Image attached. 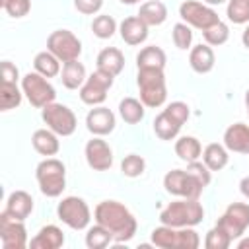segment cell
<instances>
[{
  "label": "cell",
  "mask_w": 249,
  "mask_h": 249,
  "mask_svg": "<svg viewBox=\"0 0 249 249\" xmlns=\"http://www.w3.org/2000/svg\"><path fill=\"white\" fill-rule=\"evenodd\" d=\"M21 97H23V91L18 88V84L2 82V86H0V109L2 111H10V109L19 107Z\"/></svg>",
  "instance_id": "obj_31"
},
{
  "label": "cell",
  "mask_w": 249,
  "mask_h": 249,
  "mask_svg": "<svg viewBox=\"0 0 249 249\" xmlns=\"http://www.w3.org/2000/svg\"><path fill=\"white\" fill-rule=\"evenodd\" d=\"M119 33H121V39L126 45L136 47V45H142L148 39V25L138 16H130V18H124L121 21Z\"/></svg>",
  "instance_id": "obj_18"
},
{
  "label": "cell",
  "mask_w": 249,
  "mask_h": 249,
  "mask_svg": "<svg viewBox=\"0 0 249 249\" xmlns=\"http://www.w3.org/2000/svg\"><path fill=\"white\" fill-rule=\"evenodd\" d=\"M0 6L10 18H23L31 10V0H0Z\"/></svg>",
  "instance_id": "obj_40"
},
{
  "label": "cell",
  "mask_w": 249,
  "mask_h": 249,
  "mask_svg": "<svg viewBox=\"0 0 249 249\" xmlns=\"http://www.w3.org/2000/svg\"><path fill=\"white\" fill-rule=\"evenodd\" d=\"M152 245L161 249H177V228L171 226H158L152 230Z\"/></svg>",
  "instance_id": "obj_32"
},
{
  "label": "cell",
  "mask_w": 249,
  "mask_h": 249,
  "mask_svg": "<svg viewBox=\"0 0 249 249\" xmlns=\"http://www.w3.org/2000/svg\"><path fill=\"white\" fill-rule=\"evenodd\" d=\"M202 37H204V43L210 45V47H220L224 45L228 39H230V27L228 23H224L222 19L216 21L214 25H210L208 29L202 31Z\"/></svg>",
  "instance_id": "obj_35"
},
{
  "label": "cell",
  "mask_w": 249,
  "mask_h": 249,
  "mask_svg": "<svg viewBox=\"0 0 249 249\" xmlns=\"http://www.w3.org/2000/svg\"><path fill=\"white\" fill-rule=\"evenodd\" d=\"M103 0H74V8L84 16H93L101 10Z\"/></svg>",
  "instance_id": "obj_43"
},
{
  "label": "cell",
  "mask_w": 249,
  "mask_h": 249,
  "mask_svg": "<svg viewBox=\"0 0 249 249\" xmlns=\"http://www.w3.org/2000/svg\"><path fill=\"white\" fill-rule=\"evenodd\" d=\"M202 161L204 165L210 169V171H220L228 165V148L224 144H218V142H210L204 150H202Z\"/></svg>",
  "instance_id": "obj_26"
},
{
  "label": "cell",
  "mask_w": 249,
  "mask_h": 249,
  "mask_svg": "<svg viewBox=\"0 0 249 249\" xmlns=\"http://www.w3.org/2000/svg\"><path fill=\"white\" fill-rule=\"evenodd\" d=\"M117 119L115 113L103 105H95L93 109L88 111L86 115V128L93 134V136H107L115 130Z\"/></svg>",
  "instance_id": "obj_16"
},
{
  "label": "cell",
  "mask_w": 249,
  "mask_h": 249,
  "mask_svg": "<svg viewBox=\"0 0 249 249\" xmlns=\"http://www.w3.org/2000/svg\"><path fill=\"white\" fill-rule=\"evenodd\" d=\"M60 80H62V86L66 89H78L84 86V82L88 80L86 76V66L78 60H70V62H64L62 64V70H60Z\"/></svg>",
  "instance_id": "obj_25"
},
{
  "label": "cell",
  "mask_w": 249,
  "mask_h": 249,
  "mask_svg": "<svg viewBox=\"0 0 249 249\" xmlns=\"http://www.w3.org/2000/svg\"><path fill=\"white\" fill-rule=\"evenodd\" d=\"M187 171L206 189L208 185H210V181H212V171L204 165V161H200V160H196V161H189L187 163Z\"/></svg>",
  "instance_id": "obj_42"
},
{
  "label": "cell",
  "mask_w": 249,
  "mask_h": 249,
  "mask_svg": "<svg viewBox=\"0 0 249 249\" xmlns=\"http://www.w3.org/2000/svg\"><path fill=\"white\" fill-rule=\"evenodd\" d=\"M33 68L45 78H54L60 74V60L51 51H41L33 58Z\"/></svg>",
  "instance_id": "obj_28"
},
{
  "label": "cell",
  "mask_w": 249,
  "mask_h": 249,
  "mask_svg": "<svg viewBox=\"0 0 249 249\" xmlns=\"http://www.w3.org/2000/svg\"><path fill=\"white\" fill-rule=\"evenodd\" d=\"M204 218V208L198 198H179L169 202L160 212V222L171 228H195Z\"/></svg>",
  "instance_id": "obj_2"
},
{
  "label": "cell",
  "mask_w": 249,
  "mask_h": 249,
  "mask_svg": "<svg viewBox=\"0 0 249 249\" xmlns=\"http://www.w3.org/2000/svg\"><path fill=\"white\" fill-rule=\"evenodd\" d=\"M0 239L4 249H23L29 245L27 241V230L23 220L14 218L6 210L0 214Z\"/></svg>",
  "instance_id": "obj_14"
},
{
  "label": "cell",
  "mask_w": 249,
  "mask_h": 249,
  "mask_svg": "<svg viewBox=\"0 0 249 249\" xmlns=\"http://www.w3.org/2000/svg\"><path fill=\"white\" fill-rule=\"evenodd\" d=\"M113 82H115V76L103 72V70H97L93 74L88 76V80L84 82V86L80 88V99L82 103L86 105H101L105 99H107V91L113 88Z\"/></svg>",
  "instance_id": "obj_11"
},
{
  "label": "cell",
  "mask_w": 249,
  "mask_h": 249,
  "mask_svg": "<svg viewBox=\"0 0 249 249\" xmlns=\"http://www.w3.org/2000/svg\"><path fill=\"white\" fill-rule=\"evenodd\" d=\"M200 237L193 228H177V249H196Z\"/></svg>",
  "instance_id": "obj_41"
},
{
  "label": "cell",
  "mask_w": 249,
  "mask_h": 249,
  "mask_svg": "<svg viewBox=\"0 0 249 249\" xmlns=\"http://www.w3.org/2000/svg\"><path fill=\"white\" fill-rule=\"evenodd\" d=\"M163 187L169 195L179 198H200L204 187L187 171V169H171L163 175Z\"/></svg>",
  "instance_id": "obj_10"
},
{
  "label": "cell",
  "mask_w": 249,
  "mask_h": 249,
  "mask_svg": "<svg viewBox=\"0 0 249 249\" xmlns=\"http://www.w3.org/2000/svg\"><path fill=\"white\" fill-rule=\"evenodd\" d=\"M84 156L88 165L95 171H107L113 165V150L101 136H93L91 140H88L84 148Z\"/></svg>",
  "instance_id": "obj_15"
},
{
  "label": "cell",
  "mask_w": 249,
  "mask_h": 249,
  "mask_svg": "<svg viewBox=\"0 0 249 249\" xmlns=\"http://www.w3.org/2000/svg\"><path fill=\"white\" fill-rule=\"evenodd\" d=\"M191 111L185 101H171L161 113L154 119V132L160 140H173L177 138L181 126L187 123Z\"/></svg>",
  "instance_id": "obj_5"
},
{
  "label": "cell",
  "mask_w": 249,
  "mask_h": 249,
  "mask_svg": "<svg viewBox=\"0 0 249 249\" xmlns=\"http://www.w3.org/2000/svg\"><path fill=\"white\" fill-rule=\"evenodd\" d=\"M144 103L136 97H124L121 103H119V115L121 119L126 123V124H136L144 119Z\"/></svg>",
  "instance_id": "obj_29"
},
{
  "label": "cell",
  "mask_w": 249,
  "mask_h": 249,
  "mask_svg": "<svg viewBox=\"0 0 249 249\" xmlns=\"http://www.w3.org/2000/svg\"><path fill=\"white\" fill-rule=\"evenodd\" d=\"M214 62H216V56H214V51L210 45L206 43H200V45H195L189 53V64L191 68L196 72V74H208L212 68H214Z\"/></svg>",
  "instance_id": "obj_20"
},
{
  "label": "cell",
  "mask_w": 249,
  "mask_h": 249,
  "mask_svg": "<svg viewBox=\"0 0 249 249\" xmlns=\"http://www.w3.org/2000/svg\"><path fill=\"white\" fill-rule=\"evenodd\" d=\"M31 144H33V148H35L37 154L47 156V158L58 154V150H60L58 134L53 132L51 128H37L33 132V136H31Z\"/></svg>",
  "instance_id": "obj_23"
},
{
  "label": "cell",
  "mask_w": 249,
  "mask_h": 249,
  "mask_svg": "<svg viewBox=\"0 0 249 249\" xmlns=\"http://www.w3.org/2000/svg\"><path fill=\"white\" fill-rule=\"evenodd\" d=\"M218 228H222L231 241L241 237L245 233V230L249 228V204L247 202H231L226 212L218 218L216 222Z\"/></svg>",
  "instance_id": "obj_13"
},
{
  "label": "cell",
  "mask_w": 249,
  "mask_h": 249,
  "mask_svg": "<svg viewBox=\"0 0 249 249\" xmlns=\"http://www.w3.org/2000/svg\"><path fill=\"white\" fill-rule=\"evenodd\" d=\"M224 146L228 152L249 154V124L233 123L224 130Z\"/></svg>",
  "instance_id": "obj_17"
},
{
  "label": "cell",
  "mask_w": 249,
  "mask_h": 249,
  "mask_svg": "<svg viewBox=\"0 0 249 249\" xmlns=\"http://www.w3.org/2000/svg\"><path fill=\"white\" fill-rule=\"evenodd\" d=\"M241 43H243L245 49H249V23L245 25V29H243V33H241Z\"/></svg>",
  "instance_id": "obj_46"
},
{
  "label": "cell",
  "mask_w": 249,
  "mask_h": 249,
  "mask_svg": "<svg viewBox=\"0 0 249 249\" xmlns=\"http://www.w3.org/2000/svg\"><path fill=\"white\" fill-rule=\"evenodd\" d=\"M144 169H146V161H144V158L138 156V154H128V156H124L123 161H121V171H123L124 177H130V179L140 177V175L144 173Z\"/></svg>",
  "instance_id": "obj_37"
},
{
  "label": "cell",
  "mask_w": 249,
  "mask_h": 249,
  "mask_svg": "<svg viewBox=\"0 0 249 249\" xmlns=\"http://www.w3.org/2000/svg\"><path fill=\"white\" fill-rule=\"evenodd\" d=\"M239 191H241V195L249 200V175H247V177H243V179L239 181Z\"/></svg>",
  "instance_id": "obj_45"
},
{
  "label": "cell",
  "mask_w": 249,
  "mask_h": 249,
  "mask_svg": "<svg viewBox=\"0 0 249 249\" xmlns=\"http://www.w3.org/2000/svg\"><path fill=\"white\" fill-rule=\"evenodd\" d=\"M237 249H249V237H241L237 241Z\"/></svg>",
  "instance_id": "obj_47"
},
{
  "label": "cell",
  "mask_w": 249,
  "mask_h": 249,
  "mask_svg": "<svg viewBox=\"0 0 249 249\" xmlns=\"http://www.w3.org/2000/svg\"><path fill=\"white\" fill-rule=\"evenodd\" d=\"M165 53L163 49L156 47V45H150V47H144L138 54H136V66L138 68H160L163 70L165 68Z\"/></svg>",
  "instance_id": "obj_27"
},
{
  "label": "cell",
  "mask_w": 249,
  "mask_h": 249,
  "mask_svg": "<svg viewBox=\"0 0 249 249\" xmlns=\"http://www.w3.org/2000/svg\"><path fill=\"white\" fill-rule=\"evenodd\" d=\"M95 64H97V70H103L111 76H119L124 68V54L117 47H105L99 51Z\"/></svg>",
  "instance_id": "obj_21"
},
{
  "label": "cell",
  "mask_w": 249,
  "mask_h": 249,
  "mask_svg": "<svg viewBox=\"0 0 249 249\" xmlns=\"http://www.w3.org/2000/svg\"><path fill=\"white\" fill-rule=\"evenodd\" d=\"M245 107H247V111H249V89L245 91Z\"/></svg>",
  "instance_id": "obj_50"
},
{
  "label": "cell",
  "mask_w": 249,
  "mask_h": 249,
  "mask_svg": "<svg viewBox=\"0 0 249 249\" xmlns=\"http://www.w3.org/2000/svg\"><path fill=\"white\" fill-rule=\"evenodd\" d=\"M56 216L62 224L72 230H86L91 220V210L88 202L80 196H64L56 206Z\"/></svg>",
  "instance_id": "obj_6"
},
{
  "label": "cell",
  "mask_w": 249,
  "mask_h": 249,
  "mask_svg": "<svg viewBox=\"0 0 249 249\" xmlns=\"http://www.w3.org/2000/svg\"><path fill=\"white\" fill-rule=\"evenodd\" d=\"M113 241V235L107 228H103L101 224L95 222V226L88 228V233H86V245L89 249H105L109 243Z\"/></svg>",
  "instance_id": "obj_33"
},
{
  "label": "cell",
  "mask_w": 249,
  "mask_h": 249,
  "mask_svg": "<svg viewBox=\"0 0 249 249\" xmlns=\"http://www.w3.org/2000/svg\"><path fill=\"white\" fill-rule=\"evenodd\" d=\"M138 18L148 25V27H154V25H161L165 19H167V8L161 0H146L140 10H138Z\"/></svg>",
  "instance_id": "obj_24"
},
{
  "label": "cell",
  "mask_w": 249,
  "mask_h": 249,
  "mask_svg": "<svg viewBox=\"0 0 249 249\" xmlns=\"http://www.w3.org/2000/svg\"><path fill=\"white\" fill-rule=\"evenodd\" d=\"M41 119L45 121L47 128H51L53 132H56L58 136H70L74 134L76 126H78V119L74 115V111L62 103H49L41 109Z\"/></svg>",
  "instance_id": "obj_8"
},
{
  "label": "cell",
  "mask_w": 249,
  "mask_h": 249,
  "mask_svg": "<svg viewBox=\"0 0 249 249\" xmlns=\"http://www.w3.org/2000/svg\"><path fill=\"white\" fill-rule=\"evenodd\" d=\"M136 84L140 91V101L146 107H161L167 99L165 74L160 68H138Z\"/></svg>",
  "instance_id": "obj_4"
},
{
  "label": "cell",
  "mask_w": 249,
  "mask_h": 249,
  "mask_svg": "<svg viewBox=\"0 0 249 249\" xmlns=\"http://www.w3.org/2000/svg\"><path fill=\"white\" fill-rule=\"evenodd\" d=\"M62 245H64V233L54 224L43 226L35 233V237H31V241H29L31 249H58Z\"/></svg>",
  "instance_id": "obj_19"
},
{
  "label": "cell",
  "mask_w": 249,
  "mask_h": 249,
  "mask_svg": "<svg viewBox=\"0 0 249 249\" xmlns=\"http://www.w3.org/2000/svg\"><path fill=\"white\" fill-rule=\"evenodd\" d=\"M171 39H173V45L181 51H187L191 49V43H193V31H191V25H187L185 21H179L173 25V31H171Z\"/></svg>",
  "instance_id": "obj_39"
},
{
  "label": "cell",
  "mask_w": 249,
  "mask_h": 249,
  "mask_svg": "<svg viewBox=\"0 0 249 249\" xmlns=\"http://www.w3.org/2000/svg\"><path fill=\"white\" fill-rule=\"evenodd\" d=\"M231 245V237L218 226H214L212 230L206 231L204 237V247L206 249H228Z\"/></svg>",
  "instance_id": "obj_38"
},
{
  "label": "cell",
  "mask_w": 249,
  "mask_h": 249,
  "mask_svg": "<svg viewBox=\"0 0 249 249\" xmlns=\"http://www.w3.org/2000/svg\"><path fill=\"white\" fill-rule=\"evenodd\" d=\"M47 51H51L62 64L78 60L82 54V41L70 29H54L47 37Z\"/></svg>",
  "instance_id": "obj_9"
},
{
  "label": "cell",
  "mask_w": 249,
  "mask_h": 249,
  "mask_svg": "<svg viewBox=\"0 0 249 249\" xmlns=\"http://www.w3.org/2000/svg\"><path fill=\"white\" fill-rule=\"evenodd\" d=\"M175 154L183 161H196L202 156V146L195 136H181L175 142Z\"/></svg>",
  "instance_id": "obj_30"
},
{
  "label": "cell",
  "mask_w": 249,
  "mask_h": 249,
  "mask_svg": "<svg viewBox=\"0 0 249 249\" xmlns=\"http://www.w3.org/2000/svg\"><path fill=\"white\" fill-rule=\"evenodd\" d=\"M91 31L97 39H111L117 31V21H115V18H111L107 14L95 16L91 21Z\"/></svg>",
  "instance_id": "obj_36"
},
{
  "label": "cell",
  "mask_w": 249,
  "mask_h": 249,
  "mask_svg": "<svg viewBox=\"0 0 249 249\" xmlns=\"http://www.w3.org/2000/svg\"><path fill=\"white\" fill-rule=\"evenodd\" d=\"M93 220L111 231L115 243L130 241L138 228L132 212L117 200H101L93 210Z\"/></svg>",
  "instance_id": "obj_1"
},
{
  "label": "cell",
  "mask_w": 249,
  "mask_h": 249,
  "mask_svg": "<svg viewBox=\"0 0 249 249\" xmlns=\"http://www.w3.org/2000/svg\"><path fill=\"white\" fill-rule=\"evenodd\" d=\"M179 16L187 25L200 29V31H204L210 25H214L216 21H220V18L212 6L196 2V0H185L179 6Z\"/></svg>",
  "instance_id": "obj_12"
},
{
  "label": "cell",
  "mask_w": 249,
  "mask_h": 249,
  "mask_svg": "<svg viewBox=\"0 0 249 249\" xmlns=\"http://www.w3.org/2000/svg\"><path fill=\"white\" fill-rule=\"evenodd\" d=\"M0 74H2V82H12V84H18V78H19V70L16 64H12L10 60H4L2 66H0Z\"/></svg>",
  "instance_id": "obj_44"
},
{
  "label": "cell",
  "mask_w": 249,
  "mask_h": 249,
  "mask_svg": "<svg viewBox=\"0 0 249 249\" xmlns=\"http://www.w3.org/2000/svg\"><path fill=\"white\" fill-rule=\"evenodd\" d=\"M226 16L235 25L249 23V0H228Z\"/></svg>",
  "instance_id": "obj_34"
},
{
  "label": "cell",
  "mask_w": 249,
  "mask_h": 249,
  "mask_svg": "<svg viewBox=\"0 0 249 249\" xmlns=\"http://www.w3.org/2000/svg\"><path fill=\"white\" fill-rule=\"evenodd\" d=\"M8 214H12L18 220H23L33 212V196L27 191H14L6 198V208Z\"/></svg>",
  "instance_id": "obj_22"
},
{
  "label": "cell",
  "mask_w": 249,
  "mask_h": 249,
  "mask_svg": "<svg viewBox=\"0 0 249 249\" xmlns=\"http://www.w3.org/2000/svg\"><path fill=\"white\" fill-rule=\"evenodd\" d=\"M35 179H37L39 191L45 196L56 198L66 189V167L60 160H56L53 156L45 158L35 167Z\"/></svg>",
  "instance_id": "obj_3"
},
{
  "label": "cell",
  "mask_w": 249,
  "mask_h": 249,
  "mask_svg": "<svg viewBox=\"0 0 249 249\" xmlns=\"http://www.w3.org/2000/svg\"><path fill=\"white\" fill-rule=\"evenodd\" d=\"M121 4H126V6H132V4H136V2H140V0H119Z\"/></svg>",
  "instance_id": "obj_49"
},
{
  "label": "cell",
  "mask_w": 249,
  "mask_h": 249,
  "mask_svg": "<svg viewBox=\"0 0 249 249\" xmlns=\"http://www.w3.org/2000/svg\"><path fill=\"white\" fill-rule=\"evenodd\" d=\"M204 4H208V6H220V4H224L226 0H202Z\"/></svg>",
  "instance_id": "obj_48"
},
{
  "label": "cell",
  "mask_w": 249,
  "mask_h": 249,
  "mask_svg": "<svg viewBox=\"0 0 249 249\" xmlns=\"http://www.w3.org/2000/svg\"><path fill=\"white\" fill-rule=\"evenodd\" d=\"M21 91L27 97V101L37 109H43L56 97V89L53 88V84L39 72H27L21 78Z\"/></svg>",
  "instance_id": "obj_7"
}]
</instances>
